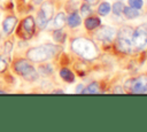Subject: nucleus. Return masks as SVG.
Segmentation results:
<instances>
[{
	"mask_svg": "<svg viewBox=\"0 0 147 132\" xmlns=\"http://www.w3.org/2000/svg\"><path fill=\"white\" fill-rule=\"evenodd\" d=\"M61 47L54 44H42L36 47H31L25 52V57L32 63H45L53 57L57 56L61 52Z\"/></svg>",
	"mask_w": 147,
	"mask_h": 132,
	"instance_id": "nucleus-1",
	"label": "nucleus"
},
{
	"mask_svg": "<svg viewBox=\"0 0 147 132\" xmlns=\"http://www.w3.org/2000/svg\"><path fill=\"white\" fill-rule=\"evenodd\" d=\"M71 49L74 53H76L78 56H80L84 60H94L99 56V49L96 45L87 39V38H75L71 41Z\"/></svg>",
	"mask_w": 147,
	"mask_h": 132,
	"instance_id": "nucleus-2",
	"label": "nucleus"
},
{
	"mask_svg": "<svg viewBox=\"0 0 147 132\" xmlns=\"http://www.w3.org/2000/svg\"><path fill=\"white\" fill-rule=\"evenodd\" d=\"M10 67H11V71L15 75L22 77L26 81H36L39 77V73L33 67L32 62H30L26 57L15 59L11 62Z\"/></svg>",
	"mask_w": 147,
	"mask_h": 132,
	"instance_id": "nucleus-3",
	"label": "nucleus"
},
{
	"mask_svg": "<svg viewBox=\"0 0 147 132\" xmlns=\"http://www.w3.org/2000/svg\"><path fill=\"white\" fill-rule=\"evenodd\" d=\"M132 33L133 29L130 26H123L119 29L116 38V46L118 51L123 53L132 52Z\"/></svg>",
	"mask_w": 147,
	"mask_h": 132,
	"instance_id": "nucleus-4",
	"label": "nucleus"
},
{
	"mask_svg": "<svg viewBox=\"0 0 147 132\" xmlns=\"http://www.w3.org/2000/svg\"><path fill=\"white\" fill-rule=\"evenodd\" d=\"M36 33V21L34 17L31 15L25 16L18 24L17 28V37L21 40H30Z\"/></svg>",
	"mask_w": 147,
	"mask_h": 132,
	"instance_id": "nucleus-5",
	"label": "nucleus"
},
{
	"mask_svg": "<svg viewBox=\"0 0 147 132\" xmlns=\"http://www.w3.org/2000/svg\"><path fill=\"white\" fill-rule=\"evenodd\" d=\"M54 15V6L51 1H45L41 3L38 14H37V18L36 21V26L39 28L40 30L45 29L48 25V22L53 18Z\"/></svg>",
	"mask_w": 147,
	"mask_h": 132,
	"instance_id": "nucleus-6",
	"label": "nucleus"
},
{
	"mask_svg": "<svg viewBox=\"0 0 147 132\" xmlns=\"http://www.w3.org/2000/svg\"><path fill=\"white\" fill-rule=\"evenodd\" d=\"M147 47V25L142 24L133 30L132 48L134 51H142Z\"/></svg>",
	"mask_w": 147,
	"mask_h": 132,
	"instance_id": "nucleus-7",
	"label": "nucleus"
},
{
	"mask_svg": "<svg viewBox=\"0 0 147 132\" xmlns=\"http://www.w3.org/2000/svg\"><path fill=\"white\" fill-rule=\"evenodd\" d=\"M125 88L131 93H146L147 92V75H141L137 78L129 79L125 83Z\"/></svg>",
	"mask_w": 147,
	"mask_h": 132,
	"instance_id": "nucleus-8",
	"label": "nucleus"
},
{
	"mask_svg": "<svg viewBox=\"0 0 147 132\" xmlns=\"http://www.w3.org/2000/svg\"><path fill=\"white\" fill-rule=\"evenodd\" d=\"M18 24V18L15 15H7L1 23V29H2V33L6 37H9L10 34H13V32L15 31L16 26Z\"/></svg>",
	"mask_w": 147,
	"mask_h": 132,
	"instance_id": "nucleus-9",
	"label": "nucleus"
},
{
	"mask_svg": "<svg viewBox=\"0 0 147 132\" xmlns=\"http://www.w3.org/2000/svg\"><path fill=\"white\" fill-rule=\"evenodd\" d=\"M116 36V30L111 26H108V25H103L101 26L98 32H96V38L103 42H110L114 40Z\"/></svg>",
	"mask_w": 147,
	"mask_h": 132,
	"instance_id": "nucleus-10",
	"label": "nucleus"
},
{
	"mask_svg": "<svg viewBox=\"0 0 147 132\" xmlns=\"http://www.w3.org/2000/svg\"><path fill=\"white\" fill-rule=\"evenodd\" d=\"M67 24H68V26H70V28H77L78 25H80V23H82V20H80V16H79V14L76 11V10H74L70 15H69V17L67 18Z\"/></svg>",
	"mask_w": 147,
	"mask_h": 132,
	"instance_id": "nucleus-11",
	"label": "nucleus"
},
{
	"mask_svg": "<svg viewBox=\"0 0 147 132\" xmlns=\"http://www.w3.org/2000/svg\"><path fill=\"white\" fill-rule=\"evenodd\" d=\"M13 51H14V42H13L11 40H9V39L5 40L3 46H2V55H3L8 61H10V59H11Z\"/></svg>",
	"mask_w": 147,
	"mask_h": 132,
	"instance_id": "nucleus-12",
	"label": "nucleus"
},
{
	"mask_svg": "<svg viewBox=\"0 0 147 132\" xmlns=\"http://www.w3.org/2000/svg\"><path fill=\"white\" fill-rule=\"evenodd\" d=\"M65 21H67L65 13L64 11L57 13L55 18H54V28L55 29H62L64 26V24H65Z\"/></svg>",
	"mask_w": 147,
	"mask_h": 132,
	"instance_id": "nucleus-13",
	"label": "nucleus"
},
{
	"mask_svg": "<svg viewBox=\"0 0 147 132\" xmlns=\"http://www.w3.org/2000/svg\"><path fill=\"white\" fill-rule=\"evenodd\" d=\"M84 24H85V28H86L87 30H94L95 28H98V26L101 24V22H100V20H99L98 17L90 16V17H87V18L85 20Z\"/></svg>",
	"mask_w": 147,
	"mask_h": 132,
	"instance_id": "nucleus-14",
	"label": "nucleus"
},
{
	"mask_svg": "<svg viewBox=\"0 0 147 132\" xmlns=\"http://www.w3.org/2000/svg\"><path fill=\"white\" fill-rule=\"evenodd\" d=\"M60 77L64 80V81H68V83H72L75 80V75L74 72L68 69V68H62L60 70Z\"/></svg>",
	"mask_w": 147,
	"mask_h": 132,
	"instance_id": "nucleus-15",
	"label": "nucleus"
},
{
	"mask_svg": "<svg viewBox=\"0 0 147 132\" xmlns=\"http://www.w3.org/2000/svg\"><path fill=\"white\" fill-rule=\"evenodd\" d=\"M123 14L125 15V17L126 18H129V20H132V18H136V17H138L139 15H140V13L138 11V9H136V8H133V7H125L124 9H123Z\"/></svg>",
	"mask_w": 147,
	"mask_h": 132,
	"instance_id": "nucleus-16",
	"label": "nucleus"
},
{
	"mask_svg": "<svg viewBox=\"0 0 147 132\" xmlns=\"http://www.w3.org/2000/svg\"><path fill=\"white\" fill-rule=\"evenodd\" d=\"M53 38H54L55 41L62 44V42L65 41L67 36H65V33H64V31H63L62 29H56V30L53 32Z\"/></svg>",
	"mask_w": 147,
	"mask_h": 132,
	"instance_id": "nucleus-17",
	"label": "nucleus"
},
{
	"mask_svg": "<svg viewBox=\"0 0 147 132\" xmlns=\"http://www.w3.org/2000/svg\"><path fill=\"white\" fill-rule=\"evenodd\" d=\"M9 70V61L0 54V75H5Z\"/></svg>",
	"mask_w": 147,
	"mask_h": 132,
	"instance_id": "nucleus-18",
	"label": "nucleus"
},
{
	"mask_svg": "<svg viewBox=\"0 0 147 132\" xmlns=\"http://www.w3.org/2000/svg\"><path fill=\"white\" fill-rule=\"evenodd\" d=\"M99 87H100L99 84L94 81V83L90 84L86 88H84L82 93H84V94H88V93H100V88H99Z\"/></svg>",
	"mask_w": 147,
	"mask_h": 132,
	"instance_id": "nucleus-19",
	"label": "nucleus"
},
{
	"mask_svg": "<svg viewBox=\"0 0 147 132\" xmlns=\"http://www.w3.org/2000/svg\"><path fill=\"white\" fill-rule=\"evenodd\" d=\"M109 11H110V5H109L108 2H102V3H100V6H99V8H98L99 15L106 16Z\"/></svg>",
	"mask_w": 147,
	"mask_h": 132,
	"instance_id": "nucleus-20",
	"label": "nucleus"
},
{
	"mask_svg": "<svg viewBox=\"0 0 147 132\" xmlns=\"http://www.w3.org/2000/svg\"><path fill=\"white\" fill-rule=\"evenodd\" d=\"M38 71L40 73H42L44 76H48V75H51L53 72V68H52L51 64H40Z\"/></svg>",
	"mask_w": 147,
	"mask_h": 132,
	"instance_id": "nucleus-21",
	"label": "nucleus"
},
{
	"mask_svg": "<svg viewBox=\"0 0 147 132\" xmlns=\"http://www.w3.org/2000/svg\"><path fill=\"white\" fill-rule=\"evenodd\" d=\"M123 9H124V5L119 1L115 2L114 6H113V11H114L115 15H121L123 13Z\"/></svg>",
	"mask_w": 147,
	"mask_h": 132,
	"instance_id": "nucleus-22",
	"label": "nucleus"
},
{
	"mask_svg": "<svg viewBox=\"0 0 147 132\" xmlns=\"http://www.w3.org/2000/svg\"><path fill=\"white\" fill-rule=\"evenodd\" d=\"M90 13H91V6H90V3H83L80 6V14L83 16H87Z\"/></svg>",
	"mask_w": 147,
	"mask_h": 132,
	"instance_id": "nucleus-23",
	"label": "nucleus"
},
{
	"mask_svg": "<svg viewBox=\"0 0 147 132\" xmlns=\"http://www.w3.org/2000/svg\"><path fill=\"white\" fill-rule=\"evenodd\" d=\"M144 5V1L142 0H129V6L136 8V9H140Z\"/></svg>",
	"mask_w": 147,
	"mask_h": 132,
	"instance_id": "nucleus-24",
	"label": "nucleus"
},
{
	"mask_svg": "<svg viewBox=\"0 0 147 132\" xmlns=\"http://www.w3.org/2000/svg\"><path fill=\"white\" fill-rule=\"evenodd\" d=\"M83 90H84V86H83L82 84H79V85L77 86V90H76V92H77V93H82V92H83Z\"/></svg>",
	"mask_w": 147,
	"mask_h": 132,
	"instance_id": "nucleus-25",
	"label": "nucleus"
},
{
	"mask_svg": "<svg viewBox=\"0 0 147 132\" xmlns=\"http://www.w3.org/2000/svg\"><path fill=\"white\" fill-rule=\"evenodd\" d=\"M85 1H86V2H88V3H90V5H91V3H92V5H93V3H95V2H96V1H98V0H85Z\"/></svg>",
	"mask_w": 147,
	"mask_h": 132,
	"instance_id": "nucleus-26",
	"label": "nucleus"
},
{
	"mask_svg": "<svg viewBox=\"0 0 147 132\" xmlns=\"http://www.w3.org/2000/svg\"><path fill=\"white\" fill-rule=\"evenodd\" d=\"M53 93H64V91H62V90H54Z\"/></svg>",
	"mask_w": 147,
	"mask_h": 132,
	"instance_id": "nucleus-27",
	"label": "nucleus"
}]
</instances>
